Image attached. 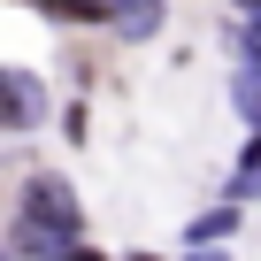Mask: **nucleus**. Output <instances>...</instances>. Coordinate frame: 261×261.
<instances>
[{
  "mask_svg": "<svg viewBox=\"0 0 261 261\" xmlns=\"http://www.w3.org/2000/svg\"><path fill=\"white\" fill-rule=\"evenodd\" d=\"M69 238H85V207H77L69 177H54V169L23 177V192H16V246L46 261V253L69 246Z\"/></svg>",
  "mask_w": 261,
  "mask_h": 261,
  "instance_id": "nucleus-1",
  "label": "nucleus"
},
{
  "mask_svg": "<svg viewBox=\"0 0 261 261\" xmlns=\"http://www.w3.org/2000/svg\"><path fill=\"white\" fill-rule=\"evenodd\" d=\"M46 123V85L31 69H0V130H39Z\"/></svg>",
  "mask_w": 261,
  "mask_h": 261,
  "instance_id": "nucleus-2",
  "label": "nucleus"
},
{
  "mask_svg": "<svg viewBox=\"0 0 261 261\" xmlns=\"http://www.w3.org/2000/svg\"><path fill=\"white\" fill-rule=\"evenodd\" d=\"M108 23H115L123 39H154V23H162V0H108Z\"/></svg>",
  "mask_w": 261,
  "mask_h": 261,
  "instance_id": "nucleus-3",
  "label": "nucleus"
},
{
  "mask_svg": "<svg viewBox=\"0 0 261 261\" xmlns=\"http://www.w3.org/2000/svg\"><path fill=\"white\" fill-rule=\"evenodd\" d=\"M230 230H238V200H223V207L192 215V223H185V246H223Z\"/></svg>",
  "mask_w": 261,
  "mask_h": 261,
  "instance_id": "nucleus-4",
  "label": "nucleus"
},
{
  "mask_svg": "<svg viewBox=\"0 0 261 261\" xmlns=\"http://www.w3.org/2000/svg\"><path fill=\"white\" fill-rule=\"evenodd\" d=\"M230 200H261V130H246V146H238V177H230Z\"/></svg>",
  "mask_w": 261,
  "mask_h": 261,
  "instance_id": "nucleus-5",
  "label": "nucleus"
},
{
  "mask_svg": "<svg viewBox=\"0 0 261 261\" xmlns=\"http://www.w3.org/2000/svg\"><path fill=\"white\" fill-rule=\"evenodd\" d=\"M230 108H238L246 130H261V69H238L230 77Z\"/></svg>",
  "mask_w": 261,
  "mask_h": 261,
  "instance_id": "nucleus-6",
  "label": "nucleus"
},
{
  "mask_svg": "<svg viewBox=\"0 0 261 261\" xmlns=\"http://www.w3.org/2000/svg\"><path fill=\"white\" fill-rule=\"evenodd\" d=\"M39 8L62 23H108V0H39Z\"/></svg>",
  "mask_w": 261,
  "mask_h": 261,
  "instance_id": "nucleus-7",
  "label": "nucleus"
},
{
  "mask_svg": "<svg viewBox=\"0 0 261 261\" xmlns=\"http://www.w3.org/2000/svg\"><path fill=\"white\" fill-rule=\"evenodd\" d=\"M46 261H108V253H100V246H77V238H69V246H54Z\"/></svg>",
  "mask_w": 261,
  "mask_h": 261,
  "instance_id": "nucleus-8",
  "label": "nucleus"
},
{
  "mask_svg": "<svg viewBox=\"0 0 261 261\" xmlns=\"http://www.w3.org/2000/svg\"><path fill=\"white\" fill-rule=\"evenodd\" d=\"M185 261H223V246H185Z\"/></svg>",
  "mask_w": 261,
  "mask_h": 261,
  "instance_id": "nucleus-9",
  "label": "nucleus"
},
{
  "mask_svg": "<svg viewBox=\"0 0 261 261\" xmlns=\"http://www.w3.org/2000/svg\"><path fill=\"white\" fill-rule=\"evenodd\" d=\"M238 8H246V16H253V39H261V0H238Z\"/></svg>",
  "mask_w": 261,
  "mask_h": 261,
  "instance_id": "nucleus-10",
  "label": "nucleus"
}]
</instances>
